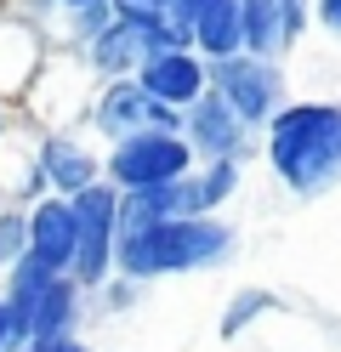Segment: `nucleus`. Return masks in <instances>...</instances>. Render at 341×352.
<instances>
[{
	"instance_id": "nucleus-3",
	"label": "nucleus",
	"mask_w": 341,
	"mask_h": 352,
	"mask_svg": "<svg viewBox=\"0 0 341 352\" xmlns=\"http://www.w3.org/2000/svg\"><path fill=\"white\" fill-rule=\"evenodd\" d=\"M199 160L182 131H136V137L114 142L108 160H103V182L120 193V199H131V193H154L165 182H182V176H194Z\"/></svg>"
},
{
	"instance_id": "nucleus-17",
	"label": "nucleus",
	"mask_w": 341,
	"mask_h": 352,
	"mask_svg": "<svg viewBox=\"0 0 341 352\" xmlns=\"http://www.w3.org/2000/svg\"><path fill=\"white\" fill-rule=\"evenodd\" d=\"M239 12H245V52L267 57V63H285L290 29H285V6L279 0H239Z\"/></svg>"
},
{
	"instance_id": "nucleus-29",
	"label": "nucleus",
	"mask_w": 341,
	"mask_h": 352,
	"mask_svg": "<svg viewBox=\"0 0 341 352\" xmlns=\"http://www.w3.org/2000/svg\"><path fill=\"white\" fill-rule=\"evenodd\" d=\"M63 12H91V6H108V0H57Z\"/></svg>"
},
{
	"instance_id": "nucleus-4",
	"label": "nucleus",
	"mask_w": 341,
	"mask_h": 352,
	"mask_svg": "<svg viewBox=\"0 0 341 352\" xmlns=\"http://www.w3.org/2000/svg\"><path fill=\"white\" fill-rule=\"evenodd\" d=\"M91 97H97V80H91V69L74 57L52 46V57H45V69L34 74L29 97L17 102V114L29 120L34 131H80L85 114H91Z\"/></svg>"
},
{
	"instance_id": "nucleus-23",
	"label": "nucleus",
	"mask_w": 341,
	"mask_h": 352,
	"mask_svg": "<svg viewBox=\"0 0 341 352\" xmlns=\"http://www.w3.org/2000/svg\"><path fill=\"white\" fill-rule=\"evenodd\" d=\"M6 12H17L23 23H34L40 34H57V23H63V6L57 0H0Z\"/></svg>"
},
{
	"instance_id": "nucleus-16",
	"label": "nucleus",
	"mask_w": 341,
	"mask_h": 352,
	"mask_svg": "<svg viewBox=\"0 0 341 352\" xmlns=\"http://www.w3.org/2000/svg\"><path fill=\"white\" fill-rule=\"evenodd\" d=\"M80 63L91 69V80H97V85H103V80H131V74L148 63V46H143V34H136V29L108 23V29L80 52Z\"/></svg>"
},
{
	"instance_id": "nucleus-24",
	"label": "nucleus",
	"mask_w": 341,
	"mask_h": 352,
	"mask_svg": "<svg viewBox=\"0 0 341 352\" xmlns=\"http://www.w3.org/2000/svg\"><path fill=\"white\" fill-rule=\"evenodd\" d=\"M285 6V29H290V46H302L313 34V0H279Z\"/></svg>"
},
{
	"instance_id": "nucleus-18",
	"label": "nucleus",
	"mask_w": 341,
	"mask_h": 352,
	"mask_svg": "<svg viewBox=\"0 0 341 352\" xmlns=\"http://www.w3.org/2000/svg\"><path fill=\"white\" fill-rule=\"evenodd\" d=\"M52 278H57V273H45L40 261H29V256L0 278V301H6V313H12L17 346H23V336H29V318H34V307H40V296H45V284H52Z\"/></svg>"
},
{
	"instance_id": "nucleus-1",
	"label": "nucleus",
	"mask_w": 341,
	"mask_h": 352,
	"mask_svg": "<svg viewBox=\"0 0 341 352\" xmlns=\"http://www.w3.org/2000/svg\"><path fill=\"white\" fill-rule=\"evenodd\" d=\"M262 165L290 199H324L341 188V102L335 97H296L262 131Z\"/></svg>"
},
{
	"instance_id": "nucleus-22",
	"label": "nucleus",
	"mask_w": 341,
	"mask_h": 352,
	"mask_svg": "<svg viewBox=\"0 0 341 352\" xmlns=\"http://www.w3.org/2000/svg\"><path fill=\"white\" fill-rule=\"evenodd\" d=\"M143 290L148 284H131L125 273H114L97 296H91V318H125V313H136V301H143Z\"/></svg>"
},
{
	"instance_id": "nucleus-15",
	"label": "nucleus",
	"mask_w": 341,
	"mask_h": 352,
	"mask_svg": "<svg viewBox=\"0 0 341 352\" xmlns=\"http://www.w3.org/2000/svg\"><path fill=\"white\" fill-rule=\"evenodd\" d=\"M85 318H91V296L80 290L74 273H57L52 284H45L34 318H29V336H23V346H29V341H74L80 329H85Z\"/></svg>"
},
{
	"instance_id": "nucleus-11",
	"label": "nucleus",
	"mask_w": 341,
	"mask_h": 352,
	"mask_svg": "<svg viewBox=\"0 0 341 352\" xmlns=\"http://www.w3.org/2000/svg\"><path fill=\"white\" fill-rule=\"evenodd\" d=\"M176 23L188 29L205 63H227L245 52V12L239 0H176Z\"/></svg>"
},
{
	"instance_id": "nucleus-10",
	"label": "nucleus",
	"mask_w": 341,
	"mask_h": 352,
	"mask_svg": "<svg viewBox=\"0 0 341 352\" xmlns=\"http://www.w3.org/2000/svg\"><path fill=\"white\" fill-rule=\"evenodd\" d=\"M45 57H52V34H40L34 23H23L17 12L0 6V102L17 108L29 97V85L45 69Z\"/></svg>"
},
{
	"instance_id": "nucleus-6",
	"label": "nucleus",
	"mask_w": 341,
	"mask_h": 352,
	"mask_svg": "<svg viewBox=\"0 0 341 352\" xmlns=\"http://www.w3.org/2000/svg\"><path fill=\"white\" fill-rule=\"evenodd\" d=\"M120 193H114L108 182L85 188L74 199V216H80V256H74V278L85 296H97L103 284L120 273L114 261H120V233H125V216H120Z\"/></svg>"
},
{
	"instance_id": "nucleus-26",
	"label": "nucleus",
	"mask_w": 341,
	"mask_h": 352,
	"mask_svg": "<svg viewBox=\"0 0 341 352\" xmlns=\"http://www.w3.org/2000/svg\"><path fill=\"white\" fill-rule=\"evenodd\" d=\"M17 352H97L85 336H74V341H29V346H17Z\"/></svg>"
},
{
	"instance_id": "nucleus-8",
	"label": "nucleus",
	"mask_w": 341,
	"mask_h": 352,
	"mask_svg": "<svg viewBox=\"0 0 341 352\" xmlns=\"http://www.w3.org/2000/svg\"><path fill=\"white\" fill-rule=\"evenodd\" d=\"M182 137H188V148H194L199 165H222V160H239L245 165V160H256V153H262V137L216 91L199 97L188 114H182Z\"/></svg>"
},
{
	"instance_id": "nucleus-27",
	"label": "nucleus",
	"mask_w": 341,
	"mask_h": 352,
	"mask_svg": "<svg viewBox=\"0 0 341 352\" xmlns=\"http://www.w3.org/2000/svg\"><path fill=\"white\" fill-rule=\"evenodd\" d=\"M0 352H17V329H12V313H6V301H0Z\"/></svg>"
},
{
	"instance_id": "nucleus-12",
	"label": "nucleus",
	"mask_w": 341,
	"mask_h": 352,
	"mask_svg": "<svg viewBox=\"0 0 341 352\" xmlns=\"http://www.w3.org/2000/svg\"><path fill=\"white\" fill-rule=\"evenodd\" d=\"M74 256H80L74 199L45 193L40 205H29V261H40L45 273H74Z\"/></svg>"
},
{
	"instance_id": "nucleus-14",
	"label": "nucleus",
	"mask_w": 341,
	"mask_h": 352,
	"mask_svg": "<svg viewBox=\"0 0 341 352\" xmlns=\"http://www.w3.org/2000/svg\"><path fill=\"white\" fill-rule=\"evenodd\" d=\"M0 199L12 205H40L45 199V176H40V131L29 120H17L0 137Z\"/></svg>"
},
{
	"instance_id": "nucleus-13",
	"label": "nucleus",
	"mask_w": 341,
	"mask_h": 352,
	"mask_svg": "<svg viewBox=\"0 0 341 352\" xmlns=\"http://www.w3.org/2000/svg\"><path fill=\"white\" fill-rule=\"evenodd\" d=\"M136 80H143V91H148L154 102L176 108V114H188L199 97H211V63H205L199 52H165V57H148L143 69H136Z\"/></svg>"
},
{
	"instance_id": "nucleus-25",
	"label": "nucleus",
	"mask_w": 341,
	"mask_h": 352,
	"mask_svg": "<svg viewBox=\"0 0 341 352\" xmlns=\"http://www.w3.org/2000/svg\"><path fill=\"white\" fill-rule=\"evenodd\" d=\"M313 23L330 40H341V0H313Z\"/></svg>"
},
{
	"instance_id": "nucleus-21",
	"label": "nucleus",
	"mask_w": 341,
	"mask_h": 352,
	"mask_svg": "<svg viewBox=\"0 0 341 352\" xmlns=\"http://www.w3.org/2000/svg\"><path fill=\"white\" fill-rule=\"evenodd\" d=\"M23 256H29V210L0 199V278H6Z\"/></svg>"
},
{
	"instance_id": "nucleus-19",
	"label": "nucleus",
	"mask_w": 341,
	"mask_h": 352,
	"mask_svg": "<svg viewBox=\"0 0 341 352\" xmlns=\"http://www.w3.org/2000/svg\"><path fill=\"white\" fill-rule=\"evenodd\" d=\"M267 313H285V301L267 290V284H245V290H234L227 296V307H222V318H216V336L222 341H239V336H250Z\"/></svg>"
},
{
	"instance_id": "nucleus-7",
	"label": "nucleus",
	"mask_w": 341,
	"mask_h": 352,
	"mask_svg": "<svg viewBox=\"0 0 341 352\" xmlns=\"http://www.w3.org/2000/svg\"><path fill=\"white\" fill-rule=\"evenodd\" d=\"M85 131L97 137L103 148L136 137V131H182V114L165 102H154L143 91V80H103L97 97H91V114H85Z\"/></svg>"
},
{
	"instance_id": "nucleus-2",
	"label": "nucleus",
	"mask_w": 341,
	"mask_h": 352,
	"mask_svg": "<svg viewBox=\"0 0 341 352\" xmlns=\"http://www.w3.org/2000/svg\"><path fill=\"white\" fill-rule=\"evenodd\" d=\"M234 256H239V222L234 216H182V222L125 228L114 267L131 284H159V278L222 273Z\"/></svg>"
},
{
	"instance_id": "nucleus-28",
	"label": "nucleus",
	"mask_w": 341,
	"mask_h": 352,
	"mask_svg": "<svg viewBox=\"0 0 341 352\" xmlns=\"http://www.w3.org/2000/svg\"><path fill=\"white\" fill-rule=\"evenodd\" d=\"M17 120H23V114H17V108H12V102H0V137H6V131H12Z\"/></svg>"
},
{
	"instance_id": "nucleus-9",
	"label": "nucleus",
	"mask_w": 341,
	"mask_h": 352,
	"mask_svg": "<svg viewBox=\"0 0 341 352\" xmlns=\"http://www.w3.org/2000/svg\"><path fill=\"white\" fill-rule=\"evenodd\" d=\"M103 160H108V148L85 125L80 131H40V176H45V193H57V199H80L85 188H97Z\"/></svg>"
},
{
	"instance_id": "nucleus-20",
	"label": "nucleus",
	"mask_w": 341,
	"mask_h": 352,
	"mask_svg": "<svg viewBox=\"0 0 341 352\" xmlns=\"http://www.w3.org/2000/svg\"><path fill=\"white\" fill-rule=\"evenodd\" d=\"M199 193H205V210H211V216H227V205L245 193V165L239 160L199 165Z\"/></svg>"
},
{
	"instance_id": "nucleus-5",
	"label": "nucleus",
	"mask_w": 341,
	"mask_h": 352,
	"mask_svg": "<svg viewBox=\"0 0 341 352\" xmlns=\"http://www.w3.org/2000/svg\"><path fill=\"white\" fill-rule=\"evenodd\" d=\"M211 91L234 108L256 137L296 102L290 97V80H285V63H267V57H250V52L227 57V63H211Z\"/></svg>"
}]
</instances>
